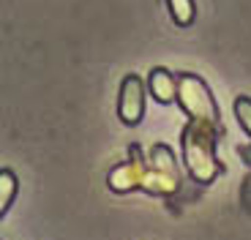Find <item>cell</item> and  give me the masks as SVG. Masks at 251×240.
Segmentation results:
<instances>
[{
	"instance_id": "9",
	"label": "cell",
	"mask_w": 251,
	"mask_h": 240,
	"mask_svg": "<svg viewBox=\"0 0 251 240\" xmlns=\"http://www.w3.org/2000/svg\"><path fill=\"white\" fill-rule=\"evenodd\" d=\"M235 118L240 120V128L251 137V98L249 96H240L235 101Z\"/></svg>"
},
{
	"instance_id": "5",
	"label": "cell",
	"mask_w": 251,
	"mask_h": 240,
	"mask_svg": "<svg viewBox=\"0 0 251 240\" xmlns=\"http://www.w3.org/2000/svg\"><path fill=\"white\" fill-rule=\"evenodd\" d=\"M131 161L126 164H118L107 177V186L115 191V194H126V191H134L139 189L142 183V175H145V164H142V156H139L137 147H131Z\"/></svg>"
},
{
	"instance_id": "6",
	"label": "cell",
	"mask_w": 251,
	"mask_h": 240,
	"mask_svg": "<svg viewBox=\"0 0 251 240\" xmlns=\"http://www.w3.org/2000/svg\"><path fill=\"white\" fill-rule=\"evenodd\" d=\"M148 88H151V96L158 104H172L177 93V79L167 69H153L151 76H148Z\"/></svg>"
},
{
	"instance_id": "3",
	"label": "cell",
	"mask_w": 251,
	"mask_h": 240,
	"mask_svg": "<svg viewBox=\"0 0 251 240\" xmlns=\"http://www.w3.org/2000/svg\"><path fill=\"white\" fill-rule=\"evenodd\" d=\"M180 186V172H177L175 156L167 145H156L151 150V167H145L139 189L156 196H167Z\"/></svg>"
},
{
	"instance_id": "1",
	"label": "cell",
	"mask_w": 251,
	"mask_h": 240,
	"mask_svg": "<svg viewBox=\"0 0 251 240\" xmlns=\"http://www.w3.org/2000/svg\"><path fill=\"white\" fill-rule=\"evenodd\" d=\"M183 161L197 183H210L219 175L221 164L216 158V126L191 120L183 128Z\"/></svg>"
},
{
	"instance_id": "2",
	"label": "cell",
	"mask_w": 251,
	"mask_h": 240,
	"mask_svg": "<svg viewBox=\"0 0 251 240\" xmlns=\"http://www.w3.org/2000/svg\"><path fill=\"white\" fill-rule=\"evenodd\" d=\"M175 101L183 107V112L191 120H202L210 126H219V107H216L210 88L202 82L197 74H180L177 76V93Z\"/></svg>"
},
{
	"instance_id": "4",
	"label": "cell",
	"mask_w": 251,
	"mask_h": 240,
	"mask_svg": "<svg viewBox=\"0 0 251 240\" xmlns=\"http://www.w3.org/2000/svg\"><path fill=\"white\" fill-rule=\"evenodd\" d=\"M118 115L126 126H137L145 115V85L137 74H126L120 82V98H118Z\"/></svg>"
},
{
	"instance_id": "10",
	"label": "cell",
	"mask_w": 251,
	"mask_h": 240,
	"mask_svg": "<svg viewBox=\"0 0 251 240\" xmlns=\"http://www.w3.org/2000/svg\"><path fill=\"white\" fill-rule=\"evenodd\" d=\"M243 205H246V210H251V175L246 177V183H243Z\"/></svg>"
},
{
	"instance_id": "11",
	"label": "cell",
	"mask_w": 251,
	"mask_h": 240,
	"mask_svg": "<svg viewBox=\"0 0 251 240\" xmlns=\"http://www.w3.org/2000/svg\"><path fill=\"white\" fill-rule=\"evenodd\" d=\"M240 156H243V158H246V164L251 167V145H249V147H240Z\"/></svg>"
},
{
	"instance_id": "7",
	"label": "cell",
	"mask_w": 251,
	"mask_h": 240,
	"mask_svg": "<svg viewBox=\"0 0 251 240\" xmlns=\"http://www.w3.org/2000/svg\"><path fill=\"white\" fill-rule=\"evenodd\" d=\"M17 191H19L17 175H14L11 169H0V218H3V216L8 213V208L14 205Z\"/></svg>"
},
{
	"instance_id": "8",
	"label": "cell",
	"mask_w": 251,
	"mask_h": 240,
	"mask_svg": "<svg viewBox=\"0 0 251 240\" xmlns=\"http://www.w3.org/2000/svg\"><path fill=\"white\" fill-rule=\"evenodd\" d=\"M167 6H170V14L180 27L191 25L197 17V8H194V0H167Z\"/></svg>"
}]
</instances>
